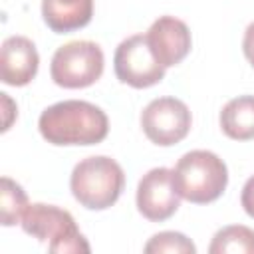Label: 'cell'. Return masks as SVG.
Segmentation results:
<instances>
[{
	"label": "cell",
	"mask_w": 254,
	"mask_h": 254,
	"mask_svg": "<svg viewBox=\"0 0 254 254\" xmlns=\"http://www.w3.org/2000/svg\"><path fill=\"white\" fill-rule=\"evenodd\" d=\"M0 185V220L4 226H14L22 222L28 208V196L24 189L10 177H2Z\"/></svg>",
	"instance_id": "5bb4252c"
},
{
	"label": "cell",
	"mask_w": 254,
	"mask_h": 254,
	"mask_svg": "<svg viewBox=\"0 0 254 254\" xmlns=\"http://www.w3.org/2000/svg\"><path fill=\"white\" fill-rule=\"evenodd\" d=\"M123 187V169L117 161L105 155L79 161L69 177V189L73 198L89 210H103L113 206L121 196Z\"/></svg>",
	"instance_id": "7a4b0ae2"
},
{
	"label": "cell",
	"mask_w": 254,
	"mask_h": 254,
	"mask_svg": "<svg viewBox=\"0 0 254 254\" xmlns=\"http://www.w3.org/2000/svg\"><path fill=\"white\" fill-rule=\"evenodd\" d=\"M38 127L52 145H97L107 137L109 119L89 101L67 99L44 109Z\"/></svg>",
	"instance_id": "6da1fadb"
},
{
	"label": "cell",
	"mask_w": 254,
	"mask_h": 254,
	"mask_svg": "<svg viewBox=\"0 0 254 254\" xmlns=\"http://www.w3.org/2000/svg\"><path fill=\"white\" fill-rule=\"evenodd\" d=\"M173 173L181 196L194 204L216 200L228 183V169L224 161L212 151L202 149L185 153L177 161Z\"/></svg>",
	"instance_id": "3957f363"
},
{
	"label": "cell",
	"mask_w": 254,
	"mask_h": 254,
	"mask_svg": "<svg viewBox=\"0 0 254 254\" xmlns=\"http://www.w3.org/2000/svg\"><path fill=\"white\" fill-rule=\"evenodd\" d=\"M103 64V52L95 42L73 40L56 50L50 73L60 87L79 89L93 85L101 77Z\"/></svg>",
	"instance_id": "5b68a950"
},
{
	"label": "cell",
	"mask_w": 254,
	"mask_h": 254,
	"mask_svg": "<svg viewBox=\"0 0 254 254\" xmlns=\"http://www.w3.org/2000/svg\"><path fill=\"white\" fill-rule=\"evenodd\" d=\"M42 16L52 32L67 34L91 22L93 0H42Z\"/></svg>",
	"instance_id": "8fae6325"
},
{
	"label": "cell",
	"mask_w": 254,
	"mask_h": 254,
	"mask_svg": "<svg viewBox=\"0 0 254 254\" xmlns=\"http://www.w3.org/2000/svg\"><path fill=\"white\" fill-rule=\"evenodd\" d=\"M240 202H242L246 214L254 218V177H250V179L244 183L242 194H240Z\"/></svg>",
	"instance_id": "2e32d148"
},
{
	"label": "cell",
	"mask_w": 254,
	"mask_h": 254,
	"mask_svg": "<svg viewBox=\"0 0 254 254\" xmlns=\"http://www.w3.org/2000/svg\"><path fill=\"white\" fill-rule=\"evenodd\" d=\"M20 224L26 234L46 242L50 252H89V244L75 226L73 216L60 206L44 202L28 204Z\"/></svg>",
	"instance_id": "277c9868"
},
{
	"label": "cell",
	"mask_w": 254,
	"mask_h": 254,
	"mask_svg": "<svg viewBox=\"0 0 254 254\" xmlns=\"http://www.w3.org/2000/svg\"><path fill=\"white\" fill-rule=\"evenodd\" d=\"M220 127L234 141L254 139V95L230 99L220 111Z\"/></svg>",
	"instance_id": "7c38bea8"
},
{
	"label": "cell",
	"mask_w": 254,
	"mask_h": 254,
	"mask_svg": "<svg viewBox=\"0 0 254 254\" xmlns=\"http://www.w3.org/2000/svg\"><path fill=\"white\" fill-rule=\"evenodd\" d=\"M210 254H254V230L242 224L220 228L210 246Z\"/></svg>",
	"instance_id": "4fadbf2b"
},
{
	"label": "cell",
	"mask_w": 254,
	"mask_h": 254,
	"mask_svg": "<svg viewBox=\"0 0 254 254\" xmlns=\"http://www.w3.org/2000/svg\"><path fill=\"white\" fill-rule=\"evenodd\" d=\"M242 50H244V56H246V60L252 64V67H254V22L246 28V32H244V40H242Z\"/></svg>",
	"instance_id": "e0dca14e"
},
{
	"label": "cell",
	"mask_w": 254,
	"mask_h": 254,
	"mask_svg": "<svg viewBox=\"0 0 254 254\" xmlns=\"http://www.w3.org/2000/svg\"><path fill=\"white\" fill-rule=\"evenodd\" d=\"M113 67L119 81L143 89L159 83L165 77V69L153 56L145 34H135L123 40L113 56Z\"/></svg>",
	"instance_id": "8992f818"
},
{
	"label": "cell",
	"mask_w": 254,
	"mask_h": 254,
	"mask_svg": "<svg viewBox=\"0 0 254 254\" xmlns=\"http://www.w3.org/2000/svg\"><path fill=\"white\" fill-rule=\"evenodd\" d=\"M0 95H2V103H4V111H6V119H4V127H2V131H8V129H10V123H12L8 115L12 113V109H10V107H12L14 103H12V99L8 97V93H0Z\"/></svg>",
	"instance_id": "ac0fdd59"
},
{
	"label": "cell",
	"mask_w": 254,
	"mask_h": 254,
	"mask_svg": "<svg viewBox=\"0 0 254 254\" xmlns=\"http://www.w3.org/2000/svg\"><path fill=\"white\" fill-rule=\"evenodd\" d=\"M40 56L32 40L24 36H10L0 50V77L6 85H28L38 73Z\"/></svg>",
	"instance_id": "30bf717a"
},
{
	"label": "cell",
	"mask_w": 254,
	"mask_h": 254,
	"mask_svg": "<svg viewBox=\"0 0 254 254\" xmlns=\"http://www.w3.org/2000/svg\"><path fill=\"white\" fill-rule=\"evenodd\" d=\"M145 252L147 254H161V252H169V254H194L196 246L181 232H159L155 234L147 244H145Z\"/></svg>",
	"instance_id": "9a60e30c"
},
{
	"label": "cell",
	"mask_w": 254,
	"mask_h": 254,
	"mask_svg": "<svg viewBox=\"0 0 254 254\" xmlns=\"http://www.w3.org/2000/svg\"><path fill=\"white\" fill-rule=\"evenodd\" d=\"M147 42L163 67L181 64L190 52V30L175 16H161L147 30Z\"/></svg>",
	"instance_id": "9c48e42d"
},
{
	"label": "cell",
	"mask_w": 254,
	"mask_h": 254,
	"mask_svg": "<svg viewBox=\"0 0 254 254\" xmlns=\"http://www.w3.org/2000/svg\"><path fill=\"white\" fill-rule=\"evenodd\" d=\"M181 198L175 173L167 167L151 169L137 185V208L151 222L171 218L177 212Z\"/></svg>",
	"instance_id": "ba28073f"
},
{
	"label": "cell",
	"mask_w": 254,
	"mask_h": 254,
	"mask_svg": "<svg viewBox=\"0 0 254 254\" xmlns=\"http://www.w3.org/2000/svg\"><path fill=\"white\" fill-rule=\"evenodd\" d=\"M190 111L177 97L153 99L141 113V127L147 139L155 145L169 147L183 141L190 131Z\"/></svg>",
	"instance_id": "52a82bcc"
}]
</instances>
